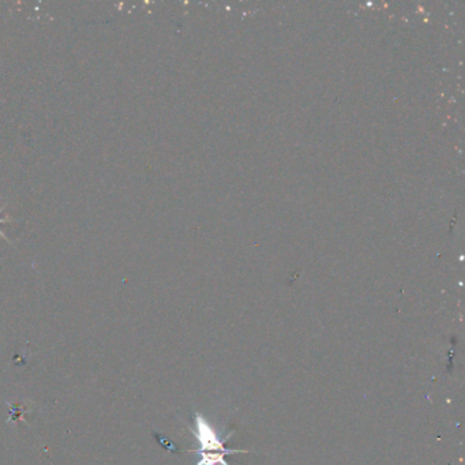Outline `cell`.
<instances>
[{
  "mask_svg": "<svg viewBox=\"0 0 465 465\" xmlns=\"http://www.w3.org/2000/svg\"><path fill=\"white\" fill-rule=\"evenodd\" d=\"M195 438L199 444V449L195 452L197 454L201 453H224V454H233V453H247L246 450H237V449H228L225 447L224 440H221L216 430L211 427L205 416L199 412H195Z\"/></svg>",
  "mask_w": 465,
  "mask_h": 465,
  "instance_id": "1",
  "label": "cell"
},
{
  "mask_svg": "<svg viewBox=\"0 0 465 465\" xmlns=\"http://www.w3.org/2000/svg\"><path fill=\"white\" fill-rule=\"evenodd\" d=\"M201 459L195 465H230L225 460L224 453H201L198 454Z\"/></svg>",
  "mask_w": 465,
  "mask_h": 465,
  "instance_id": "2",
  "label": "cell"
},
{
  "mask_svg": "<svg viewBox=\"0 0 465 465\" xmlns=\"http://www.w3.org/2000/svg\"><path fill=\"white\" fill-rule=\"evenodd\" d=\"M4 223H8V220H7V218H3V217H1V213H0V227H1V224H4ZM0 235L4 237V240H7V237L3 235L1 230H0Z\"/></svg>",
  "mask_w": 465,
  "mask_h": 465,
  "instance_id": "3",
  "label": "cell"
}]
</instances>
